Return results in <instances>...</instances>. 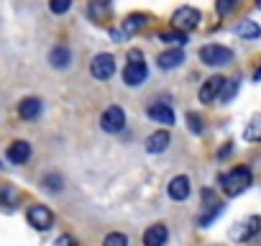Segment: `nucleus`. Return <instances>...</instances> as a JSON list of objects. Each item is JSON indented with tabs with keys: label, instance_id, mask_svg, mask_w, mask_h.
Returning <instances> with one entry per match:
<instances>
[{
	"label": "nucleus",
	"instance_id": "nucleus-1",
	"mask_svg": "<svg viewBox=\"0 0 261 246\" xmlns=\"http://www.w3.org/2000/svg\"><path fill=\"white\" fill-rule=\"evenodd\" d=\"M248 185H251V169L248 167H236V169L220 175V187L228 198L241 195L243 190H248Z\"/></svg>",
	"mask_w": 261,
	"mask_h": 246
},
{
	"label": "nucleus",
	"instance_id": "nucleus-2",
	"mask_svg": "<svg viewBox=\"0 0 261 246\" xmlns=\"http://www.w3.org/2000/svg\"><path fill=\"white\" fill-rule=\"evenodd\" d=\"M200 62L207 67H225L233 62V52L228 46H220V44H207L200 49Z\"/></svg>",
	"mask_w": 261,
	"mask_h": 246
},
{
	"label": "nucleus",
	"instance_id": "nucleus-3",
	"mask_svg": "<svg viewBox=\"0 0 261 246\" xmlns=\"http://www.w3.org/2000/svg\"><path fill=\"white\" fill-rule=\"evenodd\" d=\"M200 21H202V13H200L197 8H192V6H182V8H179V11H174V16H172L174 29H177V31H182V34H187V31L197 29V26H200Z\"/></svg>",
	"mask_w": 261,
	"mask_h": 246
},
{
	"label": "nucleus",
	"instance_id": "nucleus-4",
	"mask_svg": "<svg viewBox=\"0 0 261 246\" xmlns=\"http://www.w3.org/2000/svg\"><path fill=\"white\" fill-rule=\"evenodd\" d=\"M100 129L108 134H118L125 129V110L120 105H110L105 108V113L100 115Z\"/></svg>",
	"mask_w": 261,
	"mask_h": 246
},
{
	"label": "nucleus",
	"instance_id": "nucleus-5",
	"mask_svg": "<svg viewBox=\"0 0 261 246\" xmlns=\"http://www.w3.org/2000/svg\"><path fill=\"white\" fill-rule=\"evenodd\" d=\"M90 75L95 80H110L115 75V57L102 52V54H95L92 62H90Z\"/></svg>",
	"mask_w": 261,
	"mask_h": 246
},
{
	"label": "nucleus",
	"instance_id": "nucleus-6",
	"mask_svg": "<svg viewBox=\"0 0 261 246\" xmlns=\"http://www.w3.org/2000/svg\"><path fill=\"white\" fill-rule=\"evenodd\" d=\"M26 218H29V223H31L36 231H49V228L54 226V213H51V208H46V205H31L29 213H26Z\"/></svg>",
	"mask_w": 261,
	"mask_h": 246
},
{
	"label": "nucleus",
	"instance_id": "nucleus-7",
	"mask_svg": "<svg viewBox=\"0 0 261 246\" xmlns=\"http://www.w3.org/2000/svg\"><path fill=\"white\" fill-rule=\"evenodd\" d=\"M146 77H149V67H146V62H128V64L123 67V82H125L128 87H139V85H144Z\"/></svg>",
	"mask_w": 261,
	"mask_h": 246
},
{
	"label": "nucleus",
	"instance_id": "nucleus-8",
	"mask_svg": "<svg viewBox=\"0 0 261 246\" xmlns=\"http://www.w3.org/2000/svg\"><path fill=\"white\" fill-rule=\"evenodd\" d=\"M258 231H261V218H258V215H251L246 223H236V228L230 231V238H236V241H248V238H253Z\"/></svg>",
	"mask_w": 261,
	"mask_h": 246
},
{
	"label": "nucleus",
	"instance_id": "nucleus-9",
	"mask_svg": "<svg viewBox=\"0 0 261 246\" xmlns=\"http://www.w3.org/2000/svg\"><path fill=\"white\" fill-rule=\"evenodd\" d=\"M167 192H169V198L172 200H187L190 198V177L187 175H177V177H172L169 180V185H167Z\"/></svg>",
	"mask_w": 261,
	"mask_h": 246
},
{
	"label": "nucleus",
	"instance_id": "nucleus-10",
	"mask_svg": "<svg viewBox=\"0 0 261 246\" xmlns=\"http://www.w3.org/2000/svg\"><path fill=\"white\" fill-rule=\"evenodd\" d=\"M223 82H225V77H220V75L207 77V80L202 82V87H200V103H213V100H218V92H220Z\"/></svg>",
	"mask_w": 261,
	"mask_h": 246
},
{
	"label": "nucleus",
	"instance_id": "nucleus-11",
	"mask_svg": "<svg viewBox=\"0 0 261 246\" xmlns=\"http://www.w3.org/2000/svg\"><path fill=\"white\" fill-rule=\"evenodd\" d=\"M169 238V231L164 223H154L144 231V246H164Z\"/></svg>",
	"mask_w": 261,
	"mask_h": 246
},
{
	"label": "nucleus",
	"instance_id": "nucleus-12",
	"mask_svg": "<svg viewBox=\"0 0 261 246\" xmlns=\"http://www.w3.org/2000/svg\"><path fill=\"white\" fill-rule=\"evenodd\" d=\"M146 113H149V118L154 123H164V126H172V123H174V110L167 103H151Z\"/></svg>",
	"mask_w": 261,
	"mask_h": 246
},
{
	"label": "nucleus",
	"instance_id": "nucleus-13",
	"mask_svg": "<svg viewBox=\"0 0 261 246\" xmlns=\"http://www.w3.org/2000/svg\"><path fill=\"white\" fill-rule=\"evenodd\" d=\"M49 64H51L54 69H67V67L72 64V52H69V46L57 44V46L49 52Z\"/></svg>",
	"mask_w": 261,
	"mask_h": 246
},
{
	"label": "nucleus",
	"instance_id": "nucleus-14",
	"mask_svg": "<svg viewBox=\"0 0 261 246\" xmlns=\"http://www.w3.org/2000/svg\"><path fill=\"white\" fill-rule=\"evenodd\" d=\"M169 141H172V136H169V131H167V129L154 131V134L146 139V152H149V154H162V152H167Z\"/></svg>",
	"mask_w": 261,
	"mask_h": 246
},
{
	"label": "nucleus",
	"instance_id": "nucleus-15",
	"mask_svg": "<svg viewBox=\"0 0 261 246\" xmlns=\"http://www.w3.org/2000/svg\"><path fill=\"white\" fill-rule=\"evenodd\" d=\"M31 159V144L29 141H13L8 146V162L11 164H26Z\"/></svg>",
	"mask_w": 261,
	"mask_h": 246
},
{
	"label": "nucleus",
	"instance_id": "nucleus-16",
	"mask_svg": "<svg viewBox=\"0 0 261 246\" xmlns=\"http://www.w3.org/2000/svg\"><path fill=\"white\" fill-rule=\"evenodd\" d=\"M185 62V52L182 49H167V52H162L159 57H156V64L162 67V69H174V67H179Z\"/></svg>",
	"mask_w": 261,
	"mask_h": 246
},
{
	"label": "nucleus",
	"instance_id": "nucleus-17",
	"mask_svg": "<svg viewBox=\"0 0 261 246\" xmlns=\"http://www.w3.org/2000/svg\"><path fill=\"white\" fill-rule=\"evenodd\" d=\"M39 113H41V100L39 97H23L18 103V115L23 120H34V118H39Z\"/></svg>",
	"mask_w": 261,
	"mask_h": 246
},
{
	"label": "nucleus",
	"instance_id": "nucleus-18",
	"mask_svg": "<svg viewBox=\"0 0 261 246\" xmlns=\"http://www.w3.org/2000/svg\"><path fill=\"white\" fill-rule=\"evenodd\" d=\"M144 26H146V13H130V16H125V21H123L120 31H123L125 36H130V34L141 31Z\"/></svg>",
	"mask_w": 261,
	"mask_h": 246
},
{
	"label": "nucleus",
	"instance_id": "nucleus-19",
	"mask_svg": "<svg viewBox=\"0 0 261 246\" xmlns=\"http://www.w3.org/2000/svg\"><path fill=\"white\" fill-rule=\"evenodd\" d=\"M243 141H251V144L261 141V113L251 115V120L246 123V129H243Z\"/></svg>",
	"mask_w": 261,
	"mask_h": 246
},
{
	"label": "nucleus",
	"instance_id": "nucleus-20",
	"mask_svg": "<svg viewBox=\"0 0 261 246\" xmlns=\"http://www.w3.org/2000/svg\"><path fill=\"white\" fill-rule=\"evenodd\" d=\"M236 34H238L241 39H258V36H261V29H258V23L243 18V21L236 23Z\"/></svg>",
	"mask_w": 261,
	"mask_h": 246
},
{
	"label": "nucleus",
	"instance_id": "nucleus-21",
	"mask_svg": "<svg viewBox=\"0 0 261 246\" xmlns=\"http://www.w3.org/2000/svg\"><path fill=\"white\" fill-rule=\"evenodd\" d=\"M159 41H164V44H172V46H177V49H182L185 44H187V34H182V31H162L159 36H156Z\"/></svg>",
	"mask_w": 261,
	"mask_h": 246
},
{
	"label": "nucleus",
	"instance_id": "nucleus-22",
	"mask_svg": "<svg viewBox=\"0 0 261 246\" xmlns=\"http://www.w3.org/2000/svg\"><path fill=\"white\" fill-rule=\"evenodd\" d=\"M236 92H238V80H225L220 92H218V103H230Z\"/></svg>",
	"mask_w": 261,
	"mask_h": 246
},
{
	"label": "nucleus",
	"instance_id": "nucleus-23",
	"mask_svg": "<svg viewBox=\"0 0 261 246\" xmlns=\"http://www.w3.org/2000/svg\"><path fill=\"white\" fill-rule=\"evenodd\" d=\"M102 246H128V236L120 231H113L102 238Z\"/></svg>",
	"mask_w": 261,
	"mask_h": 246
},
{
	"label": "nucleus",
	"instance_id": "nucleus-24",
	"mask_svg": "<svg viewBox=\"0 0 261 246\" xmlns=\"http://www.w3.org/2000/svg\"><path fill=\"white\" fill-rule=\"evenodd\" d=\"M220 213H223V203H213V208H210L205 215H200V226H210Z\"/></svg>",
	"mask_w": 261,
	"mask_h": 246
},
{
	"label": "nucleus",
	"instance_id": "nucleus-25",
	"mask_svg": "<svg viewBox=\"0 0 261 246\" xmlns=\"http://www.w3.org/2000/svg\"><path fill=\"white\" fill-rule=\"evenodd\" d=\"M16 198H18V192H16L11 185L0 187V205H13V203H16Z\"/></svg>",
	"mask_w": 261,
	"mask_h": 246
},
{
	"label": "nucleus",
	"instance_id": "nucleus-26",
	"mask_svg": "<svg viewBox=\"0 0 261 246\" xmlns=\"http://www.w3.org/2000/svg\"><path fill=\"white\" fill-rule=\"evenodd\" d=\"M187 126H190V131H192V134H197V136L205 131V126H202V118H200L197 113H187Z\"/></svg>",
	"mask_w": 261,
	"mask_h": 246
},
{
	"label": "nucleus",
	"instance_id": "nucleus-27",
	"mask_svg": "<svg viewBox=\"0 0 261 246\" xmlns=\"http://www.w3.org/2000/svg\"><path fill=\"white\" fill-rule=\"evenodd\" d=\"M238 3L241 0H215V11H218V16H228Z\"/></svg>",
	"mask_w": 261,
	"mask_h": 246
},
{
	"label": "nucleus",
	"instance_id": "nucleus-28",
	"mask_svg": "<svg viewBox=\"0 0 261 246\" xmlns=\"http://www.w3.org/2000/svg\"><path fill=\"white\" fill-rule=\"evenodd\" d=\"M69 8H72V0H49V11L57 13V16L67 13Z\"/></svg>",
	"mask_w": 261,
	"mask_h": 246
},
{
	"label": "nucleus",
	"instance_id": "nucleus-29",
	"mask_svg": "<svg viewBox=\"0 0 261 246\" xmlns=\"http://www.w3.org/2000/svg\"><path fill=\"white\" fill-rule=\"evenodd\" d=\"M44 187L51 190V192H59V190H62V175H54V172L46 175V177H44Z\"/></svg>",
	"mask_w": 261,
	"mask_h": 246
},
{
	"label": "nucleus",
	"instance_id": "nucleus-30",
	"mask_svg": "<svg viewBox=\"0 0 261 246\" xmlns=\"http://www.w3.org/2000/svg\"><path fill=\"white\" fill-rule=\"evenodd\" d=\"M108 0H95V3L90 6V11H92V16H105L108 13Z\"/></svg>",
	"mask_w": 261,
	"mask_h": 246
},
{
	"label": "nucleus",
	"instance_id": "nucleus-31",
	"mask_svg": "<svg viewBox=\"0 0 261 246\" xmlns=\"http://www.w3.org/2000/svg\"><path fill=\"white\" fill-rule=\"evenodd\" d=\"M54 246H80V243H77V238H74L72 233H62V236L54 241Z\"/></svg>",
	"mask_w": 261,
	"mask_h": 246
},
{
	"label": "nucleus",
	"instance_id": "nucleus-32",
	"mask_svg": "<svg viewBox=\"0 0 261 246\" xmlns=\"http://www.w3.org/2000/svg\"><path fill=\"white\" fill-rule=\"evenodd\" d=\"M128 59H130V62H144V54H141L139 49H130V52H128Z\"/></svg>",
	"mask_w": 261,
	"mask_h": 246
},
{
	"label": "nucleus",
	"instance_id": "nucleus-33",
	"mask_svg": "<svg viewBox=\"0 0 261 246\" xmlns=\"http://www.w3.org/2000/svg\"><path fill=\"white\" fill-rule=\"evenodd\" d=\"M110 36H113V39H115V44H118V41H123V39H125V34H123V31H115V29H113V31H110Z\"/></svg>",
	"mask_w": 261,
	"mask_h": 246
},
{
	"label": "nucleus",
	"instance_id": "nucleus-34",
	"mask_svg": "<svg viewBox=\"0 0 261 246\" xmlns=\"http://www.w3.org/2000/svg\"><path fill=\"white\" fill-rule=\"evenodd\" d=\"M253 82H261V67H258V69L253 72Z\"/></svg>",
	"mask_w": 261,
	"mask_h": 246
},
{
	"label": "nucleus",
	"instance_id": "nucleus-35",
	"mask_svg": "<svg viewBox=\"0 0 261 246\" xmlns=\"http://www.w3.org/2000/svg\"><path fill=\"white\" fill-rule=\"evenodd\" d=\"M256 8H258V11H261V0H256Z\"/></svg>",
	"mask_w": 261,
	"mask_h": 246
}]
</instances>
